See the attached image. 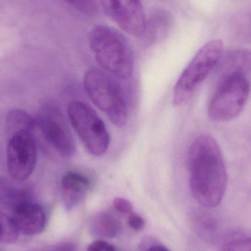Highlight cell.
<instances>
[{"instance_id":"9c48e42d","label":"cell","mask_w":251,"mask_h":251,"mask_svg":"<svg viewBox=\"0 0 251 251\" xmlns=\"http://www.w3.org/2000/svg\"><path fill=\"white\" fill-rule=\"evenodd\" d=\"M100 8L117 25L130 36H143L147 20L143 5L137 0H108L100 2Z\"/></svg>"},{"instance_id":"8fae6325","label":"cell","mask_w":251,"mask_h":251,"mask_svg":"<svg viewBox=\"0 0 251 251\" xmlns=\"http://www.w3.org/2000/svg\"><path fill=\"white\" fill-rule=\"evenodd\" d=\"M90 179L77 172H69L62 178L63 198L67 209L71 210L83 201L90 189Z\"/></svg>"},{"instance_id":"5b68a950","label":"cell","mask_w":251,"mask_h":251,"mask_svg":"<svg viewBox=\"0 0 251 251\" xmlns=\"http://www.w3.org/2000/svg\"><path fill=\"white\" fill-rule=\"evenodd\" d=\"M223 53V43L214 39L202 45L181 74L173 89V104L186 105L200 85L209 75L220 61Z\"/></svg>"},{"instance_id":"5bb4252c","label":"cell","mask_w":251,"mask_h":251,"mask_svg":"<svg viewBox=\"0 0 251 251\" xmlns=\"http://www.w3.org/2000/svg\"><path fill=\"white\" fill-rule=\"evenodd\" d=\"M36 123L25 111L13 110L6 117L7 130L10 136L21 131L32 132Z\"/></svg>"},{"instance_id":"2e32d148","label":"cell","mask_w":251,"mask_h":251,"mask_svg":"<svg viewBox=\"0 0 251 251\" xmlns=\"http://www.w3.org/2000/svg\"><path fill=\"white\" fill-rule=\"evenodd\" d=\"M223 251H251V237L242 232L232 233L225 241Z\"/></svg>"},{"instance_id":"52a82bcc","label":"cell","mask_w":251,"mask_h":251,"mask_svg":"<svg viewBox=\"0 0 251 251\" xmlns=\"http://www.w3.org/2000/svg\"><path fill=\"white\" fill-rule=\"evenodd\" d=\"M37 161V146L32 132L11 135L7 148L8 173L13 180L22 182L34 171Z\"/></svg>"},{"instance_id":"603a6c76","label":"cell","mask_w":251,"mask_h":251,"mask_svg":"<svg viewBox=\"0 0 251 251\" xmlns=\"http://www.w3.org/2000/svg\"><path fill=\"white\" fill-rule=\"evenodd\" d=\"M52 251H77V249L73 244L64 243L55 247Z\"/></svg>"},{"instance_id":"9a60e30c","label":"cell","mask_w":251,"mask_h":251,"mask_svg":"<svg viewBox=\"0 0 251 251\" xmlns=\"http://www.w3.org/2000/svg\"><path fill=\"white\" fill-rule=\"evenodd\" d=\"M20 232L11 217L0 211V243L11 244L17 242Z\"/></svg>"},{"instance_id":"ffe728a7","label":"cell","mask_w":251,"mask_h":251,"mask_svg":"<svg viewBox=\"0 0 251 251\" xmlns=\"http://www.w3.org/2000/svg\"><path fill=\"white\" fill-rule=\"evenodd\" d=\"M114 208L122 214H130L133 211V205L130 201L126 198H116L113 201Z\"/></svg>"},{"instance_id":"cb8c5ba5","label":"cell","mask_w":251,"mask_h":251,"mask_svg":"<svg viewBox=\"0 0 251 251\" xmlns=\"http://www.w3.org/2000/svg\"><path fill=\"white\" fill-rule=\"evenodd\" d=\"M147 251H170L168 248L161 245H154L150 247Z\"/></svg>"},{"instance_id":"44dd1931","label":"cell","mask_w":251,"mask_h":251,"mask_svg":"<svg viewBox=\"0 0 251 251\" xmlns=\"http://www.w3.org/2000/svg\"><path fill=\"white\" fill-rule=\"evenodd\" d=\"M128 225L130 228L139 231L145 227V221L143 217L136 213L131 212L128 217Z\"/></svg>"},{"instance_id":"8992f818","label":"cell","mask_w":251,"mask_h":251,"mask_svg":"<svg viewBox=\"0 0 251 251\" xmlns=\"http://www.w3.org/2000/svg\"><path fill=\"white\" fill-rule=\"evenodd\" d=\"M70 122L86 149L95 156L103 155L110 145V136L105 123L90 105L80 101L70 102Z\"/></svg>"},{"instance_id":"6da1fadb","label":"cell","mask_w":251,"mask_h":251,"mask_svg":"<svg viewBox=\"0 0 251 251\" xmlns=\"http://www.w3.org/2000/svg\"><path fill=\"white\" fill-rule=\"evenodd\" d=\"M189 187L195 201L207 208L220 205L226 193L227 176L223 152L209 134L197 136L187 154Z\"/></svg>"},{"instance_id":"4fadbf2b","label":"cell","mask_w":251,"mask_h":251,"mask_svg":"<svg viewBox=\"0 0 251 251\" xmlns=\"http://www.w3.org/2000/svg\"><path fill=\"white\" fill-rule=\"evenodd\" d=\"M171 25L172 19L170 14L164 10H157L147 23L145 33H148L147 36L150 42H159L168 34Z\"/></svg>"},{"instance_id":"30bf717a","label":"cell","mask_w":251,"mask_h":251,"mask_svg":"<svg viewBox=\"0 0 251 251\" xmlns=\"http://www.w3.org/2000/svg\"><path fill=\"white\" fill-rule=\"evenodd\" d=\"M12 219L19 232L26 235L39 234L46 226L47 217L43 208L29 200L14 207Z\"/></svg>"},{"instance_id":"7402d4cb","label":"cell","mask_w":251,"mask_h":251,"mask_svg":"<svg viewBox=\"0 0 251 251\" xmlns=\"http://www.w3.org/2000/svg\"><path fill=\"white\" fill-rule=\"evenodd\" d=\"M87 251H117L114 246L102 239H98L90 244Z\"/></svg>"},{"instance_id":"277c9868","label":"cell","mask_w":251,"mask_h":251,"mask_svg":"<svg viewBox=\"0 0 251 251\" xmlns=\"http://www.w3.org/2000/svg\"><path fill=\"white\" fill-rule=\"evenodd\" d=\"M83 86L93 103L106 114L114 126L123 127L128 119L126 96L115 77L92 69L85 74Z\"/></svg>"},{"instance_id":"7a4b0ae2","label":"cell","mask_w":251,"mask_h":251,"mask_svg":"<svg viewBox=\"0 0 251 251\" xmlns=\"http://www.w3.org/2000/svg\"><path fill=\"white\" fill-rule=\"evenodd\" d=\"M89 43L98 64L108 74L130 77L134 70L133 50L126 38L109 26L99 25L89 33Z\"/></svg>"},{"instance_id":"3957f363","label":"cell","mask_w":251,"mask_h":251,"mask_svg":"<svg viewBox=\"0 0 251 251\" xmlns=\"http://www.w3.org/2000/svg\"><path fill=\"white\" fill-rule=\"evenodd\" d=\"M248 72L226 70L208 105V115L214 123L236 118L243 111L250 94Z\"/></svg>"},{"instance_id":"ac0fdd59","label":"cell","mask_w":251,"mask_h":251,"mask_svg":"<svg viewBox=\"0 0 251 251\" xmlns=\"http://www.w3.org/2000/svg\"><path fill=\"white\" fill-rule=\"evenodd\" d=\"M197 218L196 227L200 235L206 240H214L217 238V225L214 219L208 214H202Z\"/></svg>"},{"instance_id":"ba28073f","label":"cell","mask_w":251,"mask_h":251,"mask_svg":"<svg viewBox=\"0 0 251 251\" xmlns=\"http://www.w3.org/2000/svg\"><path fill=\"white\" fill-rule=\"evenodd\" d=\"M36 125L47 142L65 158H70L76 151L75 141L61 111L52 106H44L38 114Z\"/></svg>"},{"instance_id":"e0dca14e","label":"cell","mask_w":251,"mask_h":251,"mask_svg":"<svg viewBox=\"0 0 251 251\" xmlns=\"http://www.w3.org/2000/svg\"><path fill=\"white\" fill-rule=\"evenodd\" d=\"M25 197V192L13 187L9 182L0 180V201L12 205L14 204L15 207L20 202L27 201Z\"/></svg>"},{"instance_id":"d6986e66","label":"cell","mask_w":251,"mask_h":251,"mask_svg":"<svg viewBox=\"0 0 251 251\" xmlns=\"http://www.w3.org/2000/svg\"><path fill=\"white\" fill-rule=\"evenodd\" d=\"M70 4L74 5L77 10L86 14H94L97 12L98 5L97 2L92 1H75L70 2Z\"/></svg>"},{"instance_id":"7c38bea8","label":"cell","mask_w":251,"mask_h":251,"mask_svg":"<svg viewBox=\"0 0 251 251\" xmlns=\"http://www.w3.org/2000/svg\"><path fill=\"white\" fill-rule=\"evenodd\" d=\"M89 227L91 233L97 237L112 239L120 234L122 225L117 217L108 213L102 212L92 218Z\"/></svg>"}]
</instances>
